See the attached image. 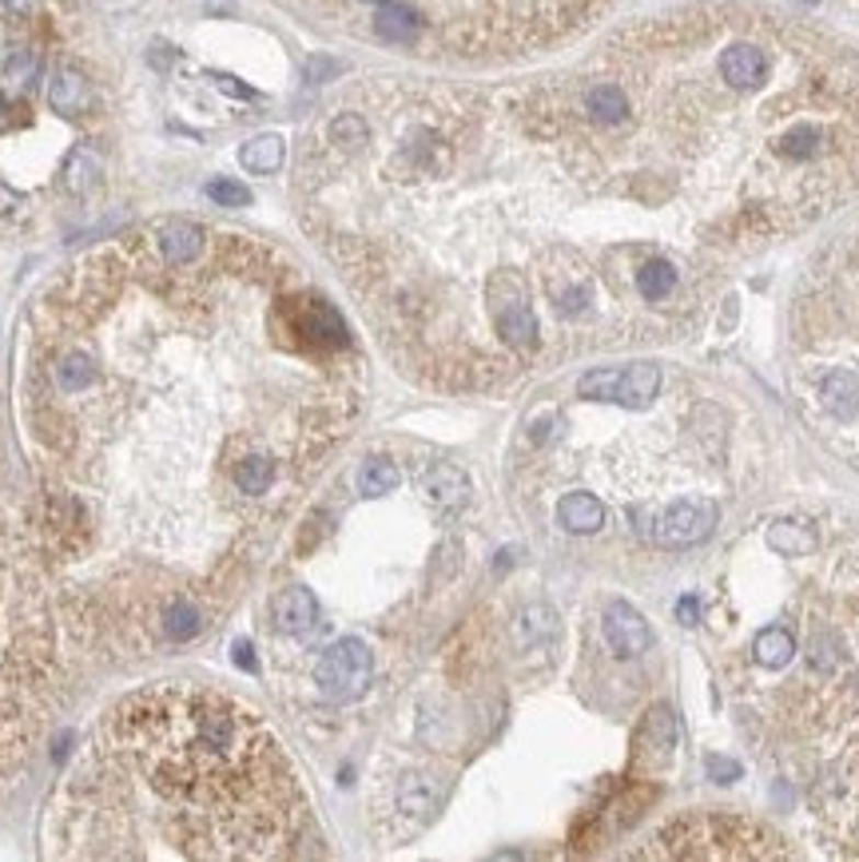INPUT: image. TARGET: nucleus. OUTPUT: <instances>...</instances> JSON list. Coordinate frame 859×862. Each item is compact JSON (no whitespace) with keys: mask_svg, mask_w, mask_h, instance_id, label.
<instances>
[{"mask_svg":"<svg viewBox=\"0 0 859 862\" xmlns=\"http://www.w3.org/2000/svg\"><path fill=\"white\" fill-rule=\"evenodd\" d=\"M355 107L346 271L442 390L688 338L736 263L859 199V56L748 0L502 92L366 84Z\"/></svg>","mask_w":859,"mask_h":862,"instance_id":"nucleus-1","label":"nucleus"},{"mask_svg":"<svg viewBox=\"0 0 859 862\" xmlns=\"http://www.w3.org/2000/svg\"><path fill=\"white\" fill-rule=\"evenodd\" d=\"M144 811L183 859L314 854L311 803L271 727L236 696L163 683L119 703L84 775Z\"/></svg>","mask_w":859,"mask_h":862,"instance_id":"nucleus-2","label":"nucleus"},{"mask_svg":"<svg viewBox=\"0 0 859 862\" xmlns=\"http://www.w3.org/2000/svg\"><path fill=\"white\" fill-rule=\"evenodd\" d=\"M307 21L375 48L438 60L497 65L549 53L602 21L612 0H279Z\"/></svg>","mask_w":859,"mask_h":862,"instance_id":"nucleus-3","label":"nucleus"},{"mask_svg":"<svg viewBox=\"0 0 859 862\" xmlns=\"http://www.w3.org/2000/svg\"><path fill=\"white\" fill-rule=\"evenodd\" d=\"M792 394L827 446L859 469V227L795 290Z\"/></svg>","mask_w":859,"mask_h":862,"instance_id":"nucleus-4","label":"nucleus"},{"mask_svg":"<svg viewBox=\"0 0 859 862\" xmlns=\"http://www.w3.org/2000/svg\"><path fill=\"white\" fill-rule=\"evenodd\" d=\"M641 859H792L780 835L741 815H680L644 842Z\"/></svg>","mask_w":859,"mask_h":862,"instance_id":"nucleus-5","label":"nucleus"},{"mask_svg":"<svg viewBox=\"0 0 859 862\" xmlns=\"http://www.w3.org/2000/svg\"><path fill=\"white\" fill-rule=\"evenodd\" d=\"M717 525V501L712 497H680L668 505H656L644 517H637V529L661 549H692Z\"/></svg>","mask_w":859,"mask_h":862,"instance_id":"nucleus-6","label":"nucleus"},{"mask_svg":"<svg viewBox=\"0 0 859 862\" xmlns=\"http://www.w3.org/2000/svg\"><path fill=\"white\" fill-rule=\"evenodd\" d=\"M370 671H375V660H370V648H366L363 640H339L331 648L322 652L319 664H314V683H319V692L334 703H346L355 700V696L366 692V683H370Z\"/></svg>","mask_w":859,"mask_h":862,"instance_id":"nucleus-7","label":"nucleus"},{"mask_svg":"<svg viewBox=\"0 0 859 862\" xmlns=\"http://www.w3.org/2000/svg\"><path fill=\"white\" fill-rule=\"evenodd\" d=\"M577 394L593 402H617V405H644L661 394V366L656 363H633L621 370L597 366L577 378Z\"/></svg>","mask_w":859,"mask_h":862,"instance_id":"nucleus-8","label":"nucleus"},{"mask_svg":"<svg viewBox=\"0 0 859 862\" xmlns=\"http://www.w3.org/2000/svg\"><path fill=\"white\" fill-rule=\"evenodd\" d=\"M605 640H609V648L621 656V660H633L649 648V624L644 617L637 612L633 605H625V600H612L605 608Z\"/></svg>","mask_w":859,"mask_h":862,"instance_id":"nucleus-9","label":"nucleus"},{"mask_svg":"<svg viewBox=\"0 0 859 862\" xmlns=\"http://www.w3.org/2000/svg\"><path fill=\"white\" fill-rule=\"evenodd\" d=\"M151 239H156V246H160V255L168 258V263H192V258L204 255L207 243H211V234H207L199 223H187V219L156 227Z\"/></svg>","mask_w":859,"mask_h":862,"instance_id":"nucleus-10","label":"nucleus"},{"mask_svg":"<svg viewBox=\"0 0 859 862\" xmlns=\"http://www.w3.org/2000/svg\"><path fill=\"white\" fill-rule=\"evenodd\" d=\"M314 620H319V600H314L311 588H287L275 597V629L279 632H307L314 629Z\"/></svg>","mask_w":859,"mask_h":862,"instance_id":"nucleus-11","label":"nucleus"},{"mask_svg":"<svg viewBox=\"0 0 859 862\" xmlns=\"http://www.w3.org/2000/svg\"><path fill=\"white\" fill-rule=\"evenodd\" d=\"M637 747H641L644 759H649L653 767H661V763L673 759V747H677V720H673L668 708H653V712H649Z\"/></svg>","mask_w":859,"mask_h":862,"instance_id":"nucleus-12","label":"nucleus"},{"mask_svg":"<svg viewBox=\"0 0 859 862\" xmlns=\"http://www.w3.org/2000/svg\"><path fill=\"white\" fill-rule=\"evenodd\" d=\"M48 104L60 112V116L76 119L84 116L88 104H92V88H88V80L76 68H56L53 84H48Z\"/></svg>","mask_w":859,"mask_h":862,"instance_id":"nucleus-13","label":"nucleus"},{"mask_svg":"<svg viewBox=\"0 0 859 862\" xmlns=\"http://www.w3.org/2000/svg\"><path fill=\"white\" fill-rule=\"evenodd\" d=\"M605 501L593 497V493H565L558 501V521L570 532H602L605 525Z\"/></svg>","mask_w":859,"mask_h":862,"instance_id":"nucleus-14","label":"nucleus"},{"mask_svg":"<svg viewBox=\"0 0 859 862\" xmlns=\"http://www.w3.org/2000/svg\"><path fill=\"white\" fill-rule=\"evenodd\" d=\"M422 493H426L434 505H442V509H458V505L470 501V481H466L462 469L434 466L426 478H422Z\"/></svg>","mask_w":859,"mask_h":862,"instance_id":"nucleus-15","label":"nucleus"},{"mask_svg":"<svg viewBox=\"0 0 859 862\" xmlns=\"http://www.w3.org/2000/svg\"><path fill=\"white\" fill-rule=\"evenodd\" d=\"M283 160H287V143H283V136H259V139H251V143L239 148V163H243L248 171H255V175H271V171H279Z\"/></svg>","mask_w":859,"mask_h":862,"instance_id":"nucleus-16","label":"nucleus"},{"mask_svg":"<svg viewBox=\"0 0 859 862\" xmlns=\"http://www.w3.org/2000/svg\"><path fill=\"white\" fill-rule=\"evenodd\" d=\"M792 656H795V636L788 629H780V624H772L768 632L756 636V660L764 668H784Z\"/></svg>","mask_w":859,"mask_h":862,"instance_id":"nucleus-17","label":"nucleus"},{"mask_svg":"<svg viewBox=\"0 0 859 862\" xmlns=\"http://www.w3.org/2000/svg\"><path fill=\"white\" fill-rule=\"evenodd\" d=\"M96 156L88 148H76L72 156L65 160V171H60V183H65V192L72 195H88V187L96 183Z\"/></svg>","mask_w":859,"mask_h":862,"instance_id":"nucleus-18","label":"nucleus"},{"mask_svg":"<svg viewBox=\"0 0 859 862\" xmlns=\"http://www.w3.org/2000/svg\"><path fill=\"white\" fill-rule=\"evenodd\" d=\"M402 481V473H398L394 461L387 458H370L363 466V473H358V490L366 493V497H382V493H390Z\"/></svg>","mask_w":859,"mask_h":862,"instance_id":"nucleus-19","label":"nucleus"},{"mask_svg":"<svg viewBox=\"0 0 859 862\" xmlns=\"http://www.w3.org/2000/svg\"><path fill=\"white\" fill-rule=\"evenodd\" d=\"M768 544L780 549V553H788V556H800V553L812 549V532L800 529V525H776V529L768 532Z\"/></svg>","mask_w":859,"mask_h":862,"instance_id":"nucleus-20","label":"nucleus"},{"mask_svg":"<svg viewBox=\"0 0 859 862\" xmlns=\"http://www.w3.org/2000/svg\"><path fill=\"white\" fill-rule=\"evenodd\" d=\"M163 629H168L172 640H192L195 632H199V617H195L192 605H175L172 612H168V620H163Z\"/></svg>","mask_w":859,"mask_h":862,"instance_id":"nucleus-21","label":"nucleus"},{"mask_svg":"<svg viewBox=\"0 0 859 862\" xmlns=\"http://www.w3.org/2000/svg\"><path fill=\"white\" fill-rule=\"evenodd\" d=\"M207 195H211L219 207H248L251 203V192L236 180H211L207 183Z\"/></svg>","mask_w":859,"mask_h":862,"instance_id":"nucleus-22","label":"nucleus"},{"mask_svg":"<svg viewBox=\"0 0 859 862\" xmlns=\"http://www.w3.org/2000/svg\"><path fill=\"white\" fill-rule=\"evenodd\" d=\"M24 119H28V107L16 104V100H9L4 92H0V136H4V131H16Z\"/></svg>","mask_w":859,"mask_h":862,"instance_id":"nucleus-23","label":"nucleus"},{"mask_svg":"<svg viewBox=\"0 0 859 862\" xmlns=\"http://www.w3.org/2000/svg\"><path fill=\"white\" fill-rule=\"evenodd\" d=\"M705 763H709V771H712V779H717V783H732V779H741V763H736V759L709 756Z\"/></svg>","mask_w":859,"mask_h":862,"instance_id":"nucleus-24","label":"nucleus"},{"mask_svg":"<svg viewBox=\"0 0 859 862\" xmlns=\"http://www.w3.org/2000/svg\"><path fill=\"white\" fill-rule=\"evenodd\" d=\"M236 664H239V668L255 671V656H251V644H236Z\"/></svg>","mask_w":859,"mask_h":862,"instance_id":"nucleus-25","label":"nucleus"},{"mask_svg":"<svg viewBox=\"0 0 859 862\" xmlns=\"http://www.w3.org/2000/svg\"><path fill=\"white\" fill-rule=\"evenodd\" d=\"M680 620H685V624H697V600L692 597L680 600Z\"/></svg>","mask_w":859,"mask_h":862,"instance_id":"nucleus-26","label":"nucleus"}]
</instances>
